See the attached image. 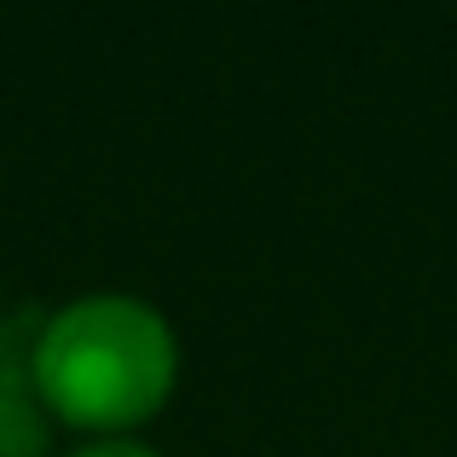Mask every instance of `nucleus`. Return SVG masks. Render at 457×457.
<instances>
[{"label": "nucleus", "instance_id": "obj_1", "mask_svg": "<svg viewBox=\"0 0 457 457\" xmlns=\"http://www.w3.org/2000/svg\"><path fill=\"white\" fill-rule=\"evenodd\" d=\"M29 382L46 417L87 440L139 435L179 388V330L145 295L87 290L35 319Z\"/></svg>", "mask_w": 457, "mask_h": 457}, {"label": "nucleus", "instance_id": "obj_2", "mask_svg": "<svg viewBox=\"0 0 457 457\" xmlns=\"http://www.w3.org/2000/svg\"><path fill=\"white\" fill-rule=\"evenodd\" d=\"M53 417L35 400V382L0 388V457H53Z\"/></svg>", "mask_w": 457, "mask_h": 457}, {"label": "nucleus", "instance_id": "obj_3", "mask_svg": "<svg viewBox=\"0 0 457 457\" xmlns=\"http://www.w3.org/2000/svg\"><path fill=\"white\" fill-rule=\"evenodd\" d=\"M29 342H35V312L0 307V388L29 382Z\"/></svg>", "mask_w": 457, "mask_h": 457}, {"label": "nucleus", "instance_id": "obj_4", "mask_svg": "<svg viewBox=\"0 0 457 457\" xmlns=\"http://www.w3.org/2000/svg\"><path fill=\"white\" fill-rule=\"evenodd\" d=\"M64 457H162V452L145 446L139 435H116V440H81V446H70Z\"/></svg>", "mask_w": 457, "mask_h": 457}]
</instances>
